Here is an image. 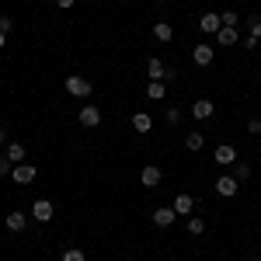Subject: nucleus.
<instances>
[{
	"instance_id": "12",
	"label": "nucleus",
	"mask_w": 261,
	"mask_h": 261,
	"mask_svg": "<svg viewBox=\"0 0 261 261\" xmlns=\"http://www.w3.org/2000/svg\"><path fill=\"white\" fill-rule=\"evenodd\" d=\"M216 42H220V45H237L241 35H237V28H226V24H223L220 32H216Z\"/></svg>"
},
{
	"instance_id": "30",
	"label": "nucleus",
	"mask_w": 261,
	"mask_h": 261,
	"mask_svg": "<svg viewBox=\"0 0 261 261\" xmlns=\"http://www.w3.org/2000/svg\"><path fill=\"white\" fill-rule=\"evenodd\" d=\"M167 81H178V70H174V66H167V70H164V84Z\"/></svg>"
},
{
	"instance_id": "20",
	"label": "nucleus",
	"mask_w": 261,
	"mask_h": 261,
	"mask_svg": "<svg viewBox=\"0 0 261 261\" xmlns=\"http://www.w3.org/2000/svg\"><path fill=\"white\" fill-rule=\"evenodd\" d=\"M188 233H195V237L205 233V220H202V216H192V220H188Z\"/></svg>"
},
{
	"instance_id": "5",
	"label": "nucleus",
	"mask_w": 261,
	"mask_h": 261,
	"mask_svg": "<svg viewBox=\"0 0 261 261\" xmlns=\"http://www.w3.org/2000/svg\"><path fill=\"white\" fill-rule=\"evenodd\" d=\"M192 60L199 63V66H209V63L216 60V49H213V45H205V42H202V45H195V49H192Z\"/></svg>"
},
{
	"instance_id": "13",
	"label": "nucleus",
	"mask_w": 261,
	"mask_h": 261,
	"mask_svg": "<svg viewBox=\"0 0 261 261\" xmlns=\"http://www.w3.org/2000/svg\"><path fill=\"white\" fill-rule=\"evenodd\" d=\"M4 223H7V230H11V233H21V230H24V223H28V216L14 209V213H11V216H7Z\"/></svg>"
},
{
	"instance_id": "1",
	"label": "nucleus",
	"mask_w": 261,
	"mask_h": 261,
	"mask_svg": "<svg viewBox=\"0 0 261 261\" xmlns=\"http://www.w3.org/2000/svg\"><path fill=\"white\" fill-rule=\"evenodd\" d=\"M94 87L91 81H84V77H66V94H73V98H87Z\"/></svg>"
},
{
	"instance_id": "27",
	"label": "nucleus",
	"mask_w": 261,
	"mask_h": 261,
	"mask_svg": "<svg viewBox=\"0 0 261 261\" xmlns=\"http://www.w3.org/2000/svg\"><path fill=\"white\" fill-rule=\"evenodd\" d=\"M251 178V167L247 164H237V181H247Z\"/></svg>"
},
{
	"instance_id": "3",
	"label": "nucleus",
	"mask_w": 261,
	"mask_h": 261,
	"mask_svg": "<svg viewBox=\"0 0 261 261\" xmlns=\"http://www.w3.org/2000/svg\"><path fill=\"white\" fill-rule=\"evenodd\" d=\"M174 216H178V213H174V205H161V209H153V216H150V220H153V226H171V223H174Z\"/></svg>"
},
{
	"instance_id": "18",
	"label": "nucleus",
	"mask_w": 261,
	"mask_h": 261,
	"mask_svg": "<svg viewBox=\"0 0 261 261\" xmlns=\"http://www.w3.org/2000/svg\"><path fill=\"white\" fill-rule=\"evenodd\" d=\"M133 129H136V133H150V129H153L150 115H146V112H136V115H133Z\"/></svg>"
},
{
	"instance_id": "32",
	"label": "nucleus",
	"mask_w": 261,
	"mask_h": 261,
	"mask_svg": "<svg viewBox=\"0 0 261 261\" xmlns=\"http://www.w3.org/2000/svg\"><path fill=\"white\" fill-rule=\"evenodd\" d=\"M73 4H77V0H56V7H63V11H66V7H73Z\"/></svg>"
},
{
	"instance_id": "31",
	"label": "nucleus",
	"mask_w": 261,
	"mask_h": 261,
	"mask_svg": "<svg viewBox=\"0 0 261 261\" xmlns=\"http://www.w3.org/2000/svg\"><path fill=\"white\" fill-rule=\"evenodd\" d=\"M258 42H261V39H254V35H247V39H244V49H258Z\"/></svg>"
},
{
	"instance_id": "14",
	"label": "nucleus",
	"mask_w": 261,
	"mask_h": 261,
	"mask_svg": "<svg viewBox=\"0 0 261 261\" xmlns=\"http://www.w3.org/2000/svg\"><path fill=\"white\" fill-rule=\"evenodd\" d=\"M164 60H157V56H150V63H146V73H150V81H164Z\"/></svg>"
},
{
	"instance_id": "29",
	"label": "nucleus",
	"mask_w": 261,
	"mask_h": 261,
	"mask_svg": "<svg viewBox=\"0 0 261 261\" xmlns=\"http://www.w3.org/2000/svg\"><path fill=\"white\" fill-rule=\"evenodd\" d=\"M247 133H254V136H261V119H251V122H247Z\"/></svg>"
},
{
	"instance_id": "10",
	"label": "nucleus",
	"mask_w": 261,
	"mask_h": 261,
	"mask_svg": "<svg viewBox=\"0 0 261 261\" xmlns=\"http://www.w3.org/2000/svg\"><path fill=\"white\" fill-rule=\"evenodd\" d=\"M216 192H220L223 199H233V195L241 192V185H237V178H220L216 181Z\"/></svg>"
},
{
	"instance_id": "11",
	"label": "nucleus",
	"mask_w": 261,
	"mask_h": 261,
	"mask_svg": "<svg viewBox=\"0 0 261 261\" xmlns=\"http://www.w3.org/2000/svg\"><path fill=\"white\" fill-rule=\"evenodd\" d=\"M213 112H216V105H213L209 98H202V101H195V105H192V115H195L199 122H202V119H209Z\"/></svg>"
},
{
	"instance_id": "35",
	"label": "nucleus",
	"mask_w": 261,
	"mask_h": 261,
	"mask_svg": "<svg viewBox=\"0 0 261 261\" xmlns=\"http://www.w3.org/2000/svg\"><path fill=\"white\" fill-rule=\"evenodd\" d=\"M254 261H261V258H254Z\"/></svg>"
},
{
	"instance_id": "9",
	"label": "nucleus",
	"mask_w": 261,
	"mask_h": 261,
	"mask_svg": "<svg viewBox=\"0 0 261 261\" xmlns=\"http://www.w3.org/2000/svg\"><path fill=\"white\" fill-rule=\"evenodd\" d=\"M199 28L205 32V35H216V32L223 28V18H220V14H202V18H199Z\"/></svg>"
},
{
	"instance_id": "28",
	"label": "nucleus",
	"mask_w": 261,
	"mask_h": 261,
	"mask_svg": "<svg viewBox=\"0 0 261 261\" xmlns=\"http://www.w3.org/2000/svg\"><path fill=\"white\" fill-rule=\"evenodd\" d=\"M11 28H14V21L4 14V18H0V32H4V35H11Z\"/></svg>"
},
{
	"instance_id": "6",
	"label": "nucleus",
	"mask_w": 261,
	"mask_h": 261,
	"mask_svg": "<svg viewBox=\"0 0 261 261\" xmlns=\"http://www.w3.org/2000/svg\"><path fill=\"white\" fill-rule=\"evenodd\" d=\"M213 161L223 164V167H230V164L237 161V150H233L230 143H220V146H216V153H213Z\"/></svg>"
},
{
	"instance_id": "21",
	"label": "nucleus",
	"mask_w": 261,
	"mask_h": 261,
	"mask_svg": "<svg viewBox=\"0 0 261 261\" xmlns=\"http://www.w3.org/2000/svg\"><path fill=\"white\" fill-rule=\"evenodd\" d=\"M202 133H188V136H185V146H188V150H202Z\"/></svg>"
},
{
	"instance_id": "15",
	"label": "nucleus",
	"mask_w": 261,
	"mask_h": 261,
	"mask_svg": "<svg viewBox=\"0 0 261 261\" xmlns=\"http://www.w3.org/2000/svg\"><path fill=\"white\" fill-rule=\"evenodd\" d=\"M164 94H167V84H164V81H150V84H146V98H150V101H161Z\"/></svg>"
},
{
	"instance_id": "7",
	"label": "nucleus",
	"mask_w": 261,
	"mask_h": 261,
	"mask_svg": "<svg viewBox=\"0 0 261 261\" xmlns=\"http://www.w3.org/2000/svg\"><path fill=\"white\" fill-rule=\"evenodd\" d=\"M32 216L39 223H49L53 220V202L49 199H35V205H32Z\"/></svg>"
},
{
	"instance_id": "4",
	"label": "nucleus",
	"mask_w": 261,
	"mask_h": 261,
	"mask_svg": "<svg viewBox=\"0 0 261 261\" xmlns=\"http://www.w3.org/2000/svg\"><path fill=\"white\" fill-rule=\"evenodd\" d=\"M161 178H164V174H161V167H157V164H146V167L140 171V181L146 185V188H157Z\"/></svg>"
},
{
	"instance_id": "33",
	"label": "nucleus",
	"mask_w": 261,
	"mask_h": 261,
	"mask_svg": "<svg viewBox=\"0 0 261 261\" xmlns=\"http://www.w3.org/2000/svg\"><path fill=\"white\" fill-rule=\"evenodd\" d=\"M0 146H7V133L4 129H0Z\"/></svg>"
},
{
	"instance_id": "19",
	"label": "nucleus",
	"mask_w": 261,
	"mask_h": 261,
	"mask_svg": "<svg viewBox=\"0 0 261 261\" xmlns=\"http://www.w3.org/2000/svg\"><path fill=\"white\" fill-rule=\"evenodd\" d=\"M4 157L11 164H21L24 161V146H21V143H7V153H4Z\"/></svg>"
},
{
	"instance_id": "34",
	"label": "nucleus",
	"mask_w": 261,
	"mask_h": 261,
	"mask_svg": "<svg viewBox=\"0 0 261 261\" xmlns=\"http://www.w3.org/2000/svg\"><path fill=\"white\" fill-rule=\"evenodd\" d=\"M4 42H7V35H4V32H0V49H4Z\"/></svg>"
},
{
	"instance_id": "25",
	"label": "nucleus",
	"mask_w": 261,
	"mask_h": 261,
	"mask_svg": "<svg viewBox=\"0 0 261 261\" xmlns=\"http://www.w3.org/2000/svg\"><path fill=\"white\" fill-rule=\"evenodd\" d=\"M220 18H223V24H226V28H237V21H241L233 11H226V14H220Z\"/></svg>"
},
{
	"instance_id": "26",
	"label": "nucleus",
	"mask_w": 261,
	"mask_h": 261,
	"mask_svg": "<svg viewBox=\"0 0 261 261\" xmlns=\"http://www.w3.org/2000/svg\"><path fill=\"white\" fill-rule=\"evenodd\" d=\"M11 171H14V164L7 161V157H0V178H7V174H11Z\"/></svg>"
},
{
	"instance_id": "22",
	"label": "nucleus",
	"mask_w": 261,
	"mask_h": 261,
	"mask_svg": "<svg viewBox=\"0 0 261 261\" xmlns=\"http://www.w3.org/2000/svg\"><path fill=\"white\" fill-rule=\"evenodd\" d=\"M247 28H251L254 39H261V14H251V18H247Z\"/></svg>"
},
{
	"instance_id": "24",
	"label": "nucleus",
	"mask_w": 261,
	"mask_h": 261,
	"mask_svg": "<svg viewBox=\"0 0 261 261\" xmlns=\"http://www.w3.org/2000/svg\"><path fill=\"white\" fill-rule=\"evenodd\" d=\"M60 261H84V251H77V247H70V251H63Z\"/></svg>"
},
{
	"instance_id": "2",
	"label": "nucleus",
	"mask_w": 261,
	"mask_h": 261,
	"mask_svg": "<svg viewBox=\"0 0 261 261\" xmlns=\"http://www.w3.org/2000/svg\"><path fill=\"white\" fill-rule=\"evenodd\" d=\"M35 174H39V171H35L32 164H14V171H11V178L18 181V185H32Z\"/></svg>"
},
{
	"instance_id": "16",
	"label": "nucleus",
	"mask_w": 261,
	"mask_h": 261,
	"mask_svg": "<svg viewBox=\"0 0 261 261\" xmlns=\"http://www.w3.org/2000/svg\"><path fill=\"white\" fill-rule=\"evenodd\" d=\"M192 209H195V199H192V195H178V199H174V213H178V216H188Z\"/></svg>"
},
{
	"instance_id": "17",
	"label": "nucleus",
	"mask_w": 261,
	"mask_h": 261,
	"mask_svg": "<svg viewBox=\"0 0 261 261\" xmlns=\"http://www.w3.org/2000/svg\"><path fill=\"white\" fill-rule=\"evenodd\" d=\"M171 35H174V28H171L167 21H157V24H153V39L157 42H171Z\"/></svg>"
},
{
	"instance_id": "8",
	"label": "nucleus",
	"mask_w": 261,
	"mask_h": 261,
	"mask_svg": "<svg viewBox=\"0 0 261 261\" xmlns=\"http://www.w3.org/2000/svg\"><path fill=\"white\" fill-rule=\"evenodd\" d=\"M81 125H87V129L101 125V108H94V105H84V108H81Z\"/></svg>"
},
{
	"instance_id": "23",
	"label": "nucleus",
	"mask_w": 261,
	"mask_h": 261,
	"mask_svg": "<svg viewBox=\"0 0 261 261\" xmlns=\"http://www.w3.org/2000/svg\"><path fill=\"white\" fill-rule=\"evenodd\" d=\"M164 119H167V125H181V108H167Z\"/></svg>"
}]
</instances>
